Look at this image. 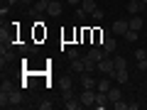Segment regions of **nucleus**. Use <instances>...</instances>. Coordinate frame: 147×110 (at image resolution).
Here are the masks:
<instances>
[{"label":"nucleus","instance_id":"1","mask_svg":"<svg viewBox=\"0 0 147 110\" xmlns=\"http://www.w3.org/2000/svg\"><path fill=\"white\" fill-rule=\"evenodd\" d=\"M98 71L103 73V76H110V78H115V61L110 56H103L98 61Z\"/></svg>","mask_w":147,"mask_h":110},{"label":"nucleus","instance_id":"2","mask_svg":"<svg viewBox=\"0 0 147 110\" xmlns=\"http://www.w3.org/2000/svg\"><path fill=\"white\" fill-rule=\"evenodd\" d=\"M127 30H130V22L127 20H115L113 25H110V32H113L115 37H125Z\"/></svg>","mask_w":147,"mask_h":110},{"label":"nucleus","instance_id":"3","mask_svg":"<svg viewBox=\"0 0 147 110\" xmlns=\"http://www.w3.org/2000/svg\"><path fill=\"white\" fill-rule=\"evenodd\" d=\"M61 10H64V0H52V3L47 5V15L49 17H59Z\"/></svg>","mask_w":147,"mask_h":110},{"label":"nucleus","instance_id":"4","mask_svg":"<svg viewBox=\"0 0 147 110\" xmlns=\"http://www.w3.org/2000/svg\"><path fill=\"white\" fill-rule=\"evenodd\" d=\"M81 103H84V108H91V105H96V91L84 88V93H81Z\"/></svg>","mask_w":147,"mask_h":110},{"label":"nucleus","instance_id":"5","mask_svg":"<svg viewBox=\"0 0 147 110\" xmlns=\"http://www.w3.org/2000/svg\"><path fill=\"white\" fill-rule=\"evenodd\" d=\"M100 47H103L105 54H113V52H115V34H108L103 42H100Z\"/></svg>","mask_w":147,"mask_h":110},{"label":"nucleus","instance_id":"6","mask_svg":"<svg viewBox=\"0 0 147 110\" xmlns=\"http://www.w3.org/2000/svg\"><path fill=\"white\" fill-rule=\"evenodd\" d=\"M81 86L84 88H91V91H96V86H98V81L91 76V73H81Z\"/></svg>","mask_w":147,"mask_h":110},{"label":"nucleus","instance_id":"7","mask_svg":"<svg viewBox=\"0 0 147 110\" xmlns=\"http://www.w3.org/2000/svg\"><path fill=\"white\" fill-rule=\"evenodd\" d=\"M71 71H74V73H84V71H86V61H84L81 56L74 59V61H71Z\"/></svg>","mask_w":147,"mask_h":110},{"label":"nucleus","instance_id":"8","mask_svg":"<svg viewBox=\"0 0 147 110\" xmlns=\"http://www.w3.org/2000/svg\"><path fill=\"white\" fill-rule=\"evenodd\" d=\"M88 56L93 59L96 64H98L100 59H103V56H108V54H105V52H103V49H100V47H93V49H91V52H88Z\"/></svg>","mask_w":147,"mask_h":110},{"label":"nucleus","instance_id":"9","mask_svg":"<svg viewBox=\"0 0 147 110\" xmlns=\"http://www.w3.org/2000/svg\"><path fill=\"white\" fill-rule=\"evenodd\" d=\"M115 81H118V83H127V66L115 68Z\"/></svg>","mask_w":147,"mask_h":110},{"label":"nucleus","instance_id":"10","mask_svg":"<svg viewBox=\"0 0 147 110\" xmlns=\"http://www.w3.org/2000/svg\"><path fill=\"white\" fill-rule=\"evenodd\" d=\"M110 88H113V86H110V76H108V78H100L98 86H96V91H100V93H108Z\"/></svg>","mask_w":147,"mask_h":110},{"label":"nucleus","instance_id":"11","mask_svg":"<svg viewBox=\"0 0 147 110\" xmlns=\"http://www.w3.org/2000/svg\"><path fill=\"white\" fill-rule=\"evenodd\" d=\"M22 103V93L20 91H10V108H17Z\"/></svg>","mask_w":147,"mask_h":110},{"label":"nucleus","instance_id":"12","mask_svg":"<svg viewBox=\"0 0 147 110\" xmlns=\"http://www.w3.org/2000/svg\"><path fill=\"white\" fill-rule=\"evenodd\" d=\"M127 22H130V30H135V32L142 30V17H140V15H132Z\"/></svg>","mask_w":147,"mask_h":110},{"label":"nucleus","instance_id":"13","mask_svg":"<svg viewBox=\"0 0 147 110\" xmlns=\"http://www.w3.org/2000/svg\"><path fill=\"white\" fill-rule=\"evenodd\" d=\"M123 98V93H120V88H115V86H113V88L108 91V100L110 103H118V100Z\"/></svg>","mask_w":147,"mask_h":110},{"label":"nucleus","instance_id":"14","mask_svg":"<svg viewBox=\"0 0 147 110\" xmlns=\"http://www.w3.org/2000/svg\"><path fill=\"white\" fill-rule=\"evenodd\" d=\"M81 5H84V12H86V15H91V12L98 7V3H96V0H84Z\"/></svg>","mask_w":147,"mask_h":110},{"label":"nucleus","instance_id":"15","mask_svg":"<svg viewBox=\"0 0 147 110\" xmlns=\"http://www.w3.org/2000/svg\"><path fill=\"white\" fill-rule=\"evenodd\" d=\"M140 7H142L140 0H135V3H127V12H130V15H140Z\"/></svg>","mask_w":147,"mask_h":110},{"label":"nucleus","instance_id":"16","mask_svg":"<svg viewBox=\"0 0 147 110\" xmlns=\"http://www.w3.org/2000/svg\"><path fill=\"white\" fill-rule=\"evenodd\" d=\"M64 105H66L69 110H81V108H84V103H81V100H74V98H71V100H66Z\"/></svg>","mask_w":147,"mask_h":110},{"label":"nucleus","instance_id":"17","mask_svg":"<svg viewBox=\"0 0 147 110\" xmlns=\"http://www.w3.org/2000/svg\"><path fill=\"white\" fill-rule=\"evenodd\" d=\"M137 34H140V32H135V30H127V32H125V39H127V42H137Z\"/></svg>","mask_w":147,"mask_h":110},{"label":"nucleus","instance_id":"18","mask_svg":"<svg viewBox=\"0 0 147 110\" xmlns=\"http://www.w3.org/2000/svg\"><path fill=\"white\" fill-rule=\"evenodd\" d=\"M49 3H52V0H37V12H47V5H49Z\"/></svg>","mask_w":147,"mask_h":110},{"label":"nucleus","instance_id":"19","mask_svg":"<svg viewBox=\"0 0 147 110\" xmlns=\"http://www.w3.org/2000/svg\"><path fill=\"white\" fill-rule=\"evenodd\" d=\"M135 59L137 61H145L147 59V49H135Z\"/></svg>","mask_w":147,"mask_h":110},{"label":"nucleus","instance_id":"20","mask_svg":"<svg viewBox=\"0 0 147 110\" xmlns=\"http://www.w3.org/2000/svg\"><path fill=\"white\" fill-rule=\"evenodd\" d=\"M91 17H93L96 22H100V20H103V10H100V7H96V10L91 12Z\"/></svg>","mask_w":147,"mask_h":110},{"label":"nucleus","instance_id":"21","mask_svg":"<svg viewBox=\"0 0 147 110\" xmlns=\"http://www.w3.org/2000/svg\"><path fill=\"white\" fill-rule=\"evenodd\" d=\"M113 108H115V110H127V108H130V103H123V98H120L118 103H113Z\"/></svg>","mask_w":147,"mask_h":110},{"label":"nucleus","instance_id":"22","mask_svg":"<svg viewBox=\"0 0 147 110\" xmlns=\"http://www.w3.org/2000/svg\"><path fill=\"white\" fill-rule=\"evenodd\" d=\"M113 61H115V68H123V66H127L123 56H113Z\"/></svg>","mask_w":147,"mask_h":110},{"label":"nucleus","instance_id":"23","mask_svg":"<svg viewBox=\"0 0 147 110\" xmlns=\"http://www.w3.org/2000/svg\"><path fill=\"white\" fill-rule=\"evenodd\" d=\"M66 56H69V61H74V59H79V49H69V52H66Z\"/></svg>","mask_w":147,"mask_h":110},{"label":"nucleus","instance_id":"24","mask_svg":"<svg viewBox=\"0 0 147 110\" xmlns=\"http://www.w3.org/2000/svg\"><path fill=\"white\" fill-rule=\"evenodd\" d=\"M37 108H39V110H49V108H52V103L44 100V103H37Z\"/></svg>","mask_w":147,"mask_h":110},{"label":"nucleus","instance_id":"25","mask_svg":"<svg viewBox=\"0 0 147 110\" xmlns=\"http://www.w3.org/2000/svg\"><path fill=\"white\" fill-rule=\"evenodd\" d=\"M61 86H64V88H71V78H69V76H64V81H61Z\"/></svg>","mask_w":147,"mask_h":110},{"label":"nucleus","instance_id":"26","mask_svg":"<svg viewBox=\"0 0 147 110\" xmlns=\"http://www.w3.org/2000/svg\"><path fill=\"white\" fill-rule=\"evenodd\" d=\"M137 68H140V71H147V59L145 61H137Z\"/></svg>","mask_w":147,"mask_h":110},{"label":"nucleus","instance_id":"27","mask_svg":"<svg viewBox=\"0 0 147 110\" xmlns=\"http://www.w3.org/2000/svg\"><path fill=\"white\" fill-rule=\"evenodd\" d=\"M69 5H81V3H84V0H66Z\"/></svg>","mask_w":147,"mask_h":110},{"label":"nucleus","instance_id":"28","mask_svg":"<svg viewBox=\"0 0 147 110\" xmlns=\"http://www.w3.org/2000/svg\"><path fill=\"white\" fill-rule=\"evenodd\" d=\"M22 5H32V3H37V0H20Z\"/></svg>","mask_w":147,"mask_h":110},{"label":"nucleus","instance_id":"29","mask_svg":"<svg viewBox=\"0 0 147 110\" xmlns=\"http://www.w3.org/2000/svg\"><path fill=\"white\" fill-rule=\"evenodd\" d=\"M140 3H142V5H147V0H140Z\"/></svg>","mask_w":147,"mask_h":110},{"label":"nucleus","instance_id":"30","mask_svg":"<svg viewBox=\"0 0 147 110\" xmlns=\"http://www.w3.org/2000/svg\"><path fill=\"white\" fill-rule=\"evenodd\" d=\"M127 3H135V0H127Z\"/></svg>","mask_w":147,"mask_h":110}]
</instances>
